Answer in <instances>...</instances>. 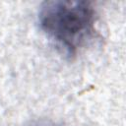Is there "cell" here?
Returning <instances> with one entry per match:
<instances>
[{
    "label": "cell",
    "mask_w": 126,
    "mask_h": 126,
    "mask_svg": "<svg viewBox=\"0 0 126 126\" xmlns=\"http://www.w3.org/2000/svg\"><path fill=\"white\" fill-rule=\"evenodd\" d=\"M95 23L96 12L88 1H45L38 12L40 30L70 55L94 39Z\"/></svg>",
    "instance_id": "obj_1"
},
{
    "label": "cell",
    "mask_w": 126,
    "mask_h": 126,
    "mask_svg": "<svg viewBox=\"0 0 126 126\" xmlns=\"http://www.w3.org/2000/svg\"><path fill=\"white\" fill-rule=\"evenodd\" d=\"M32 126H56V125L50 124V123H47V122H37V123L32 124Z\"/></svg>",
    "instance_id": "obj_2"
}]
</instances>
